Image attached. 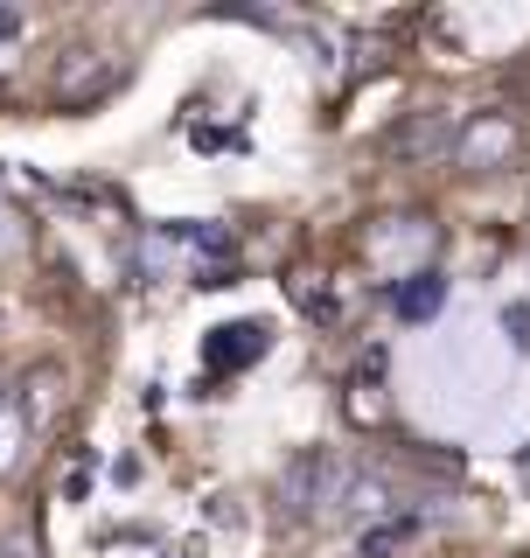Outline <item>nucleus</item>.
I'll return each mask as SVG.
<instances>
[{
  "instance_id": "obj_1",
  "label": "nucleus",
  "mask_w": 530,
  "mask_h": 558,
  "mask_svg": "<svg viewBox=\"0 0 530 558\" xmlns=\"http://www.w3.org/2000/svg\"><path fill=\"white\" fill-rule=\"evenodd\" d=\"M349 475H357V461H342V453H328V447L293 453L287 475H279V510H287L293 523H308V517H335V510H342Z\"/></svg>"
},
{
  "instance_id": "obj_2",
  "label": "nucleus",
  "mask_w": 530,
  "mask_h": 558,
  "mask_svg": "<svg viewBox=\"0 0 530 558\" xmlns=\"http://www.w3.org/2000/svg\"><path fill=\"white\" fill-rule=\"evenodd\" d=\"M517 147H523V126L509 112H474L461 140H454V168H468V174L503 168V161H517Z\"/></svg>"
},
{
  "instance_id": "obj_3",
  "label": "nucleus",
  "mask_w": 530,
  "mask_h": 558,
  "mask_svg": "<svg viewBox=\"0 0 530 558\" xmlns=\"http://www.w3.org/2000/svg\"><path fill=\"white\" fill-rule=\"evenodd\" d=\"M112 84H119V63L98 57V49H63L57 70H49V92H57L63 112H84V105H98Z\"/></svg>"
},
{
  "instance_id": "obj_4",
  "label": "nucleus",
  "mask_w": 530,
  "mask_h": 558,
  "mask_svg": "<svg viewBox=\"0 0 530 558\" xmlns=\"http://www.w3.org/2000/svg\"><path fill=\"white\" fill-rule=\"evenodd\" d=\"M461 126H468V119H454L447 105H426V112H412L392 133V154H398V161H433V154H447V161H454V140H461Z\"/></svg>"
},
{
  "instance_id": "obj_5",
  "label": "nucleus",
  "mask_w": 530,
  "mask_h": 558,
  "mask_svg": "<svg viewBox=\"0 0 530 558\" xmlns=\"http://www.w3.org/2000/svg\"><path fill=\"white\" fill-rule=\"evenodd\" d=\"M265 349H273V328L265 322H224V328H209L203 356H209V371H244V363H258Z\"/></svg>"
},
{
  "instance_id": "obj_6",
  "label": "nucleus",
  "mask_w": 530,
  "mask_h": 558,
  "mask_svg": "<svg viewBox=\"0 0 530 558\" xmlns=\"http://www.w3.org/2000/svg\"><path fill=\"white\" fill-rule=\"evenodd\" d=\"M14 405H22L28 426L43 433L49 418H57V405H63V371H57V363H28V371H22V391H14Z\"/></svg>"
},
{
  "instance_id": "obj_7",
  "label": "nucleus",
  "mask_w": 530,
  "mask_h": 558,
  "mask_svg": "<svg viewBox=\"0 0 530 558\" xmlns=\"http://www.w3.org/2000/svg\"><path fill=\"white\" fill-rule=\"evenodd\" d=\"M28 447H35V426H28V412L14 405V391L0 398V482H14L28 468Z\"/></svg>"
},
{
  "instance_id": "obj_8",
  "label": "nucleus",
  "mask_w": 530,
  "mask_h": 558,
  "mask_svg": "<svg viewBox=\"0 0 530 558\" xmlns=\"http://www.w3.org/2000/svg\"><path fill=\"white\" fill-rule=\"evenodd\" d=\"M439 301H447V279H439V272H412V279H405V287L392 293L398 322H433Z\"/></svg>"
},
{
  "instance_id": "obj_9",
  "label": "nucleus",
  "mask_w": 530,
  "mask_h": 558,
  "mask_svg": "<svg viewBox=\"0 0 530 558\" xmlns=\"http://www.w3.org/2000/svg\"><path fill=\"white\" fill-rule=\"evenodd\" d=\"M384 510H392V482L370 475V468H357V475H349V488H342V510H335V517L363 523V517H384Z\"/></svg>"
},
{
  "instance_id": "obj_10",
  "label": "nucleus",
  "mask_w": 530,
  "mask_h": 558,
  "mask_svg": "<svg viewBox=\"0 0 530 558\" xmlns=\"http://www.w3.org/2000/svg\"><path fill=\"white\" fill-rule=\"evenodd\" d=\"M398 545H412V517H392L377 531H363V558H392Z\"/></svg>"
},
{
  "instance_id": "obj_11",
  "label": "nucleus",
  "mask_w": 530,
  "mask_h": 558,
  "mask_svg": "<svg viewBox=\"0 0 530 558\" xmlns=\"http://www.w3.org/2000/svg\"><path fill=\"white\" fill-rule=\"evenodd\" d=\"M370 371H377V363H370ZM370 371L349 384V418H357V426H377L384 418V398H377V384H370Z\"/></svg>"
},
{
  "instance_id": "obj_12",
  "label": "nucleus",
  "mask_w": 530,
  "mask_h": 558,
  "mask_svg": "<svg viewBox=\"0 0 530 558\" xmlns=\"http://www.w3.org/2000/svg\"><path fill=\"white\" fill-rule=\"evenodd\" d=\"M98 558H174V551L161 545V537H147V531H127V537H112Z\"/></svg>"
},
{
  "instance_id": "obj_13",
  "label": "nucleus",
  "mask_w": 530,
  "mask_h": 558,
  "mask_svg": "<svg viewBox=\"0 0 530 558\" xmlns=\"http://www.w3.org/2000/svg\"><path fill=\"white\" fill-rule=\"evenodd\" d=\"M22 238H28V231H22V209H14V203H8V189H0V258L22 252Z\"/></svg>"
},
{
  "instance_id": "obj_14",
  "label": "nucleus",
  "mask_w": 530,
  "mask_h": 558,
  "mask_svg": "<svg viewBox=\"0 0 530 558\" xmlns=\"http://www.w3.org/2000/svg\"><path fill=\"white\" fill-rule=\"evenodd\" d=\"M0 558H43V551H35L28 531H14V537H0Z\"/></svg>"
},
{
  "instance_id": "obj_15",
  "label": "nucleus",
  "mask_w": 530,
  "mask_h": 558,
  "mask_svg": "<svg viewBox=\"0 0 530 558\" xmlns=\"http://www.w3.org/2000/svg\"><path fill=\"white\" fill-rule=\"evenodd\" d=\"M22 35V8H0V43H14Z\"/></svg>"
}]
</instances>
